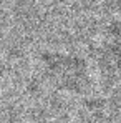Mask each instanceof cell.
Masks as SVG:
<instances>
[{"label": "cell", "instance_id": "1", "mask_svg": "<svg viewBox=\"0 0 121 123\" xmlns=\"http://www.w3.org/2000/svg\"><path fill=\"white\" fill-rule=\"evenodd\" d=\"M48 68H50V77L65 88L76 90L83 83L85 70L78 60L60 57V58H55L53 62H50Z\"/></svg>", "mask_w": 121, "mask_h": 123}, {"label": "cell", "instance_id": "2", "mask_svg": "<svg viewBox=\"0 0 121 123\" xmlns=\"http://www.w3.org/2000/svg\"><path fill=\"white\" fill-rule=\"evenodd\" d=\"M113 120H115L113 110L104 103L90 105L81 117V123H113Z\"/></svg>", "mask_w": 121, "mask_h": 123}]
</instances>
